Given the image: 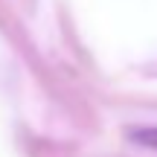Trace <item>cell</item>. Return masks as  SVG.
I'll return each instance as SVG.
<instances>
[{"label": "cell", "instance_id": "1", "mask_svg": "<svg viewBox=\"0 0 157 157\" xmlns=\"http://www.w3.org/2000/svg\"><path fill=\"white\" fill-rule=\"evenodd\" d=\"M131 137H134L140 146L157 148V128H137V131H131Z\"/></svg>", "mask_w": 157, "mask_h": 157}]
</instances>
